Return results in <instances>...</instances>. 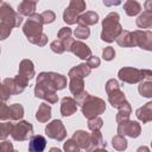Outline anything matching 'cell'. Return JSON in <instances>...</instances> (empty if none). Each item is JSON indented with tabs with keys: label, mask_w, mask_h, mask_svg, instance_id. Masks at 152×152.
<instances>
[{
	"label": "cell",
	"mask_w": 152,
	"mask_h": 152,
	"mask_svg": "<svg viewBox=\"0 0 152 152\" xmlns=\"http://www.w3.org/2000/svg\"><path fill=\"white\" fill-rule=\"evenodd\" d=\"M43 19L38 13L28 15V19L23 26V32L27 37V40L34 45L44 46L48 43V36L43 32Z\"/></svg>",
	"instance_id": "6da1fadb"
},
{
	"label": "cell",
	"mask_w": 152,
	"mask_h": 152,
	"mask_svg": "<svg viewBox=\"0 0 152 152\" xmlns=\"http://www.w3.org/2000/svg\"><path fill=\"white\" fill-rule=\"evenodd\" d=\"M122 27L120 25V17L116 12H110L102 21V32L101 39L107 43L115 40L116 36L121 32Z\"/></svg>",
	"instance_id": "7a4b0ae2"
},
{
	"label": "cell",
	"mask_w": 152,
	"mask_h": 152,
	"mask_svg": "<svg viewBox=\"0 0 152 152\" xmlns=\"http://www.w3.org/2000/svg\"><path fill=\"white\" fill-rule=\"evenodd\" d=\"M119 80L125 82V83H138L145 78H151L152 76V71L148 69H137V68H132V66H125L122 69L119 70L118 72Z\"/></svg>",
	"instance_id": "3957f363"
},
{
	"label": "cell",
	"mask_w": 152,
	"mask_h": 152,
	"mask_svg": "<svg viewBox=\"0 0 152 152\" xmlns=\"http://www.w3.org/2000/svg\"><path fill=\"white\" fill-rule=\"evenodd\" d=\"M81 107H82V113H83L84 118H87V119L97 116L106 110L104 101L100 97H95V96H90V95L81 104Z\"/></svg>",
	"instance_id": "277c9868"
},
{
	"label": "cell",
	"mask_w": 152,
	"mask_h": 152,
	"mask_svg": "<svg viewBox=\"0 0 152 152\" xmlns=\"http://www.w3.org/2000/svg\"><path fill=\"white\" fill-rule=\"evenodd\" d=\"M37 83H43L53 90H61L66 86V78L57 72H40L37 77Z\"/></svg>",
	"instance_id": "5b68a950"
},
{
	"label": "cell",
	"mask_w": 152,
	"mask_h": 152,
	"mask_svg": "<svg viewBox=\"0 0 152 152\" xmlns=\"http://www.w3.org/2000/svg\"><path fill=\"white\" fill-rule=\"evenodd\" d=\"M86 8H87V5L84 0H70L69 6L65 8L63 13V20L69 25L76 24L80 14L83 11H86Z\"/></svg>",
	"instance_id": "8992f818"
},
{
	"label": "cell",
	"mask_w": 152,
	"mask_h": 152,
	"mask_svg": "<svg viewBox=\"0 0 152 152\" xmlns=\"http://www.w3.org/2000/svg\"><path fill=\"white\" fill-rule=\"evenodd\" d=\"M106 91L108 94V101L112 104V107H114V108H119L121 106V103L126 100L124 91H121L118 81L114 78H110L107 81Z\"/></svg>",
	"instance_id": "52a82bcc"
},
{
	"label": "cell",
	"mask_w": 152,
	"mask_h": 152,
	"mask_svg": "<svg viewBox=\"0 0 152 152\" xmlns=\"http://www.w3.org/2000/svg\"><path fill=\"white\" fill-rule=\"evenodd\" d=\"M0 21L10 25L12 28L18 27L23 23V15H20L18 12H14L8 4L4 2L0 6Z\"/></svg>",
	"instance_id": "ba28073f"
},
{
	"label": "cell",
	"mask_w": 152,
	"mask_h": 152,
	"mask_svg": "<svg viewBox=\"0 0 152 152\" xmlns=\"http://www.w3.org/2000/svg\"><path fill=\"white\" fill-rule=\"evenodd\" d=\"M33 134V126L27 121H19L13 124L11 135L17 141H25Z\"/></svg>",
	"instance_id": "9c48e42d"
},
{
	"label": "cell",
	"mask_w": 152,
	"mask_h": 152,
	"mask_svg": "<svg viewBox=\"0 0 152 152\" xmlns=\"http://www.w3.org/2000/svg\"><path fill=\"white\" fill-rule=\"evenodd\" d=\"M132 43L133 46H139L147 51L152 50V32L145 30H137L132 32Z\"/></svg>",
	"instance_id": "30bf717a"
},
{
	"label": "cell",
	"mask_w": 152,
	"mask_h": 152,
	"mask_svg": "<svg viewBox=\"0 0 152 152\" xmlns=\"http://www.w3.org/2000/svg\"><path fill=\"white\" fill-rule=\"evenodd\" d=\"M45 133L49 138L57 141H62L66 137V129L61 120H53L45 127Z\"/></svg>",
	"instance_id": "8fae6325"
},
{
	"label": "cell",
	"mask_w": 152,
	"mask_h": 152,
	"mask_svg": "<svg viewBox=\"0 0 152 152\" xmlns=\"http://www.w3.org/2000/svg\"><path fill=\"white\" fill-rule=\"evenodd\" d=\"M118 134L127 135L131 138H137L141 133V127L137 121H132L129 119L118 122Z\"/></svg>",
	"instance_id": "7c38bea8"
},
{
	"label": "cell",
	"mask_w": 152,
	"mask_h": 152,
	"mask_svg": "<svg viewBox=\"0 0 152 152\" xmlns=\"http://www.w3.org/2000/svg\"><path fill=\"white\" fill-rule=\"evenodd\" d=\"M34 95L38 99H43L48 101V103H56L58 100V96L56 94V90L51 89L50 87L43 84V83H37L34 88Z\"/></svg>",
	"instance_id": "4fadbf2b"
},
{
	"label": "cell",
	"mask_w": 152,
	"mask_h": 152,
	"mask_svg": "<svg viewBox=\"0 0 152 152\" xmlns=\"http://www.w3.org/2000/svg\"><path fill=\"white\" fill-rule=\"evenodd\" d=\"M70 51L81 59H87L89 56H91V50L89 46L81 40H74L70 46Z\"/></svg>",
	"instance_id": "5bb4252c"
},
{
	"label": "cell",
	"mask_w": 152,
	"mask_h": 152,
	"mask_svg": "<svg viewBox=\"0 0 152 152\" xmlns=\"http://www.w3.org/2000/svg\"><path fill=\"white\" fill-rule=\"evenodd\" d=\"M106 147V141L103 140L100 129L93 131V133L90 134V141H89V146L87 151H93V150H102Z\"/></svg>",
	"instance_id": "9a60e30c"
},
{
	"label": "cell",
	"mask_w": 152,
	"mask_h": 152,
	"mask_svg": "<svg viewBox=\"0 0 152 152\" xmlns=\"http://www.w3.org/2000/svg\"><path fill=\"white\" fill-rule=\"evenodd\" d=\"M77 110V103L72 97H64L61 103V113L63 116H70Z\"/></svg>",
	"instance_id": "2e32d148"
},
{
	"label": "cell",
	"mask_w": 152,
	"mask_h": 152,
	"mask_svg": "<svg viewBox=\"0 0 152 152\" xmlns=\"http://www.w3.org/2000/svg\"><path fill=\"white\" fill-rule=\"evenodd\" d=\"M71 139H74V141L77 144V146L81 150H88L89 141H90V134L87 133L86 131H76L72 134Z\"/></svg>",
	"instance_id": "e0dca14e"
},
{
	"label": "cell",
	"mask_w": 152,
	"mask_h": 152,
	"mask_svg": "<svg viewBox=\"0 0 152 152\" xmlns=\"http://www.w3.org/2000/svg\"><path fill=\"white\" fill-rule=\"evenodd\" d=\"M19 75L24 76L26 80H32L34 76V68H33V63L30 59H23L19 64Z\"/></svg>",
	"instance_id": "ac0fdd59"
},
{
	"label": "cell",
	"mask_w": 152,
	"mask_h": 152,
	"mask_svg": "<svg viewBox=\"0 0 152 152\" xmlns=\"http://www.w3.org/2000/svg\"><path fill=\"white\" fill-rule=\"evenodd\" d=\"M46 146V140L43 135H31L30 137V144L28 150L31 152H42Z\"/></svg>",
	"instance_id": "d6986e66"
},
{
	"label": "cell",
	"mask_w": 152,
	"mask_h": 152,
	"mask_svg": "<svg viewBox=\"0 0 152 152\" xmlns=\"http://www.w3.org/2000/svg\"><path fill=\"white\" fill-rule=\"evenodd\" d=\"M137 118L142 121V124H147L152 120V102H147L135 112Z\"/></svg>",
	"instance_id": "ffe728a7"
},
{
	"label": "cell",
	"mask_w": 152,
	"mask_h": 152,
	"mask_svg": "<svg viewBox=\"0 0 152 152\" xmlns=\"http://www.w3.org/2000/svg\"><path fill=\"white\" fill-rule=\"evenodd\" d=\"M71 33L72 31L70 27H62L57 33L58 39L64 44V48L66 51H70V46L74 43V39L71 38Z\"/></svg>",
	"instance_id": "44dd1931"
},
{
	"label": "cell",
	"mask_w": 152,
	"mask_h": 152,
	"mask_svg": "<svg viewBox=\"0 0 152 152\" xmlns=\"http://www.w3.org/2000/svg\"><path fill=\"white\" fill-rule=\"evenodd\" d=\"M90 71H91V69L89 68L88 64L81 63V64L74 66L72 69H70L68 76H69V78H71V77H82V78H84L90 74Z\"/></svg>",
	"instance_id": "7402d4cb"
},
{
	"label": "cell",
	"mask_w": 152,
	"mask_h": 152,
	"mask_svg": "<svg viewBox=\"0 0 152 152\" xmlns=\"http://www.w3.org/2000/svg\"><path fill=\"white\" fill-rule=\"evenodd\" d=\"M99 21V15L97 13L95 12H86L83 14H80L78 19H77V24L78 25H86V26H89V25H95L96 23Z\"/></svg>",
	"instance_id": "603a6c76"
},
{
	"label": "cell",
	"mask_w": 152,
	"mask_h": 152,
	"mask_svg": "<svg viewBox=\"0 0 152 152\" xmlns=\"http://www.w3.org/2000/svg\"><path fill=\"white\" fill-rule=\"evenodd\" d=\"M50 118H51V106L44 102L38 107V110L36 113V119L39 122H48Z\"/></svg>",
	"instance_id": "cb8c5ba5"
},
{
	"label": "cell",
	"mask_w": 152,
	"mask_h": 152,
	"mask_svg": "<svg viewBox=\"0 0 152 152\" xmlns=\"http://www.w3.org/2000/svg\"><path fill=\"white\" fill-rule=\"evenodd\" d=\"M115 42L120 46H124V48H131V46H133V43H132V32H129L127 30H121V32L116 36Z\"/></svg>",
	"instance_id": "d4e9b609"
},
{
	"label": "cell",
	"mask_w": 152,
	"mask_h": 152,
	"mask_svg": "<svg viewBox=\"0 0 152 152\" xmlns=\"http://www.w3.org/2000/svg\"><path fill=\"white\" fill-rule=\"evenodd\" d=\"M137 26L140 28H150L152 26V11H144L137 19Z\"/></svg>",
	"instance_id": "484cf974"
},
{
	"label": "cell",
	"mask_w": 152,
	"mask_h": 152,
	"mask_svg": "<svg viewBox=\"0 0 152 152\" xmlns=\"http://www.w3.org/2000/svg\"><path fill=\"white\" fill-rule=\"evenodd\" d=\"M18 13H19L20 15H26V17H28V15L36 13V2L24 0V1L20 2L19 6H18Z\"/></svg>",
	"instance_id": "4316f807"
},
{
	"label": "cell",
	"mask_w": 152,
	"mask_h": 152,
	"mask_svg": "<svg viewBox=\"0 0 152 152\" xmlns=\"http://www.w3.org/2000/svg\"><path fill=\"white\" fill-rule=\"evenodd\" d=\"M124 10L127 15L134 17L141 11V5L137 0H126V2L124 4Z\"/></svg>",
	"instance_id": "83f0119b"
},
{
	"label": "cell",
	"mask_w": 152,
	"mask_h": 152,
	"mask_svg": "<svg viewBox=\"0 0 152 152\" xmlns=\"http://www.w3.org/2000/svg\"><path fill=\"white\" fill-rule=\"evenodd\" d=\"M118 109H119V112L116 114V122H121V121L129 119V114L132 113V108H131V104L126 100L121 103V106Z\"/></svg>",
	"instance_id": "f1b7e54d"
},
{
	"label": "cell",
	"mask_w": 152,
	"mask_h": 152,
	"mask_svg": "<svg viewBox=\"0 0 152 152\" xmlns=\"http://www.w3.org/2000/svg\"><path fill=\"white\" fill-rule=\"evenodd\" d=\"M69 89L74 96L77 95L78 93H81L82 90H84L83 78L82 77H71L70 83H69Z\"/></svg>",
	"instance_id": "f546056e"
},
{
	"label": "cell",
	"mask_w": 152,
	"mask_h": 152,
	"mask_svg": "<svg viewBox=\"0 0 152 152\" xmlns=\"http://www.w3.org/2000/svg\"><path fill=\"white\" fill-rule=\"evenodd\" d=\"M138 90H139L141 96L152 97V81H151V78H145V80L140 81Z\"/></svg>",
	"instance_id": "4dcf8cb0"
},
{
	"label": "cell",
	"mask_w": 152,
	"mask_h": 152,
	"mask_svg": "<svg viewBox=\"0 0 152 152\" xmlns=\"http://www.w3.org/2000/svg\"><path fill=\"white\" fill-rule=\"evenodd\" d=\"M24 116V107L20 103H14L10 106V120L18 121Z\"/></svg>",
	"instance_id": "1f68e13d"
},
{
	"label": "cell",
	"mask_w": 152,
	"mask_h": 152,
	"mask_svg": "<svg viewBox=\"0 0 152 152\" xmlns=\"http://www.w3.org/2000/svg\"><path fill=\"white\" fill-rule=\"evenodd\" d=\"M112 145H113V147H114L115 150H118V151H124V150L127 148V140L125 139L124 135L118 134V135H115V137L113 138Z\"/></svg>",
	"instance_id": "d6a6232c"
},
{
	"label": "cell",
	"mask_w": 152,
	"mask_h": 152,
	"mask_svg": "<svg viewBox=\"0 0 152 152\" xmlns=\"http://www.w3.org/2000/svg\"><path fill=\"white\" fill-rule=\"evenodd\" d=\"M74 34L78 39H87L90 36V30L86 25H78L77 28L74 31Z\"/></svg>",
	"instance_id": "836d02e7"
},
{
	"label": "cell",
	"mask_w": 152,
	"mask_h": 152,
	"mask_svg": "<svg viewBox=\"0 0 152 152\" xmlns=\"http://www.w3.org/2000/svg\"><path fill=\"white\" fill-rule=\"evenodd\" d=\"M12 126H13V124H12L11 121L1 122V124H0V140H5V139L11 134Z\"/></svg>",
	"instance_id": "e575fe53"
},
{
	"label": "cell",
	"mask_w": 152,
	"mask_h": 152,
	"mask_svg": "<svg viewBox=\"0 0 152 152\" xmlns=\"http://www.w3.org/2000/svg\"><path fill=\"white\" fill-rule=\"evenodd\" d=\"M102 126H103V121H102V119H101L99 115H97V116H94V118L88 119V128H89L90 131L100 129Z\"/></svg>",
	"instance_id": "d590c367"
},
{
	"label": "cell",
	"mask_w": 152,
	"mask_h": 152,
	"mask_svg": "<svg viewBox=\"0 0 152 152\" xmlns=\"http://www.w3.org/2000/svg\"><path fill=\"white\" fill-rule=\"evenodd\" d=\"M0 120H10V106H7L5 101H0Z\"/></svg>",
	"instance_id": "8d00e7d4"
},
{
	"label": "cell",
	"mask_w": 152,
	"mask_h": 152,
	"mask_svg": "<svg viewBox=\"0 0 152 152\" xmlns=\"http://www.w3.org/2000/svg\"><path fill=\"white\" fill-rule=\"evenodd\" d=\"M50 48H51V50H52L55 53H58V55H61V53H63V52L65 51L64 44H63V43H62L59 39L53 40V42L50 44Z\"/></svg>",
	"instance_id": "74e56055"
},
{
	"label": "cell",
	"mask_w": 152,
	"mask_h": 152,
	"mask_svg": "<svg viewBox=\"0 0 152 152\" xmlns=\"http://www.w3.org/2000/svg\"><path fill=\"white\" fill-rule=\"evenodd\" d=\"M11 31H12V27L10 25L0 21V40L6 39L11 34Z\"/></svg>",
	"instance_id": "f35d334b"
},
{
	"label": "cell",
	"mask_w": 152,
	"mask_h": 152,
	"mask_svg": "<svg viewBox=\"0 0 152 152\" xmlns=\"http://www.w3.org/2000/svg\"><path fill=\"white\" fill-rule=\"evenodd\" d=\"M40 15H42V19H43V23L44 24H50V23H52L55 19H56V15H55V13L52 12V11H44L43 13H40Z\"/></svg>",
	"instance_id": "ab89813d"
},
{
	"label": "cell",
	"mask_w": 152,
	"mask_h": 152,
	"mask_svg": "<svg viewBox=\"0 0 152 152\" xmlns=\"http://www.w3.org/2000/svg\"><path fill=\"white\" fill-rule=\"evenodd\" d=\"M63 148H64V151H66V152H74V151H80V150H81V148L77 146V144L74 141V139L66 140V142H64Z\"/></svg>",
	"instance_id": "60d3db41"
},
{
	"label": "cell",
	"mask_w": 152,
	"mask_h": 152,
	"mask_svg": "<svg viewBox=\"0 0 152 152\" xmlns=\"http://www.w3.org/2000/svg\"><path fill=\"white\" fill-rule=\"evenodd\" d=\"M102 57L104 61H112L115 57V51L112 46H107L104 48V50L102 51Z\"/></svg>",
	"instance_id": "b9f144b4"
},
{
	"label": "cell",
	"mask_w": 152,
	"mask_h": 152,
	"mask_svg": "<svg viewBox=\"0 0 152 152\" xmlns=\"http://www.w3.org/2000/svg\"><path fill=\"white\" fill-rule=\"evenodd\" d=\"M100 63H101V61H100V58L96 57V56H89V57L87 58V64L89 65L90 69L97 68V66L100 65Z\"/></svg>",
	"instance_id": "7bdbcfd3"
},
{
	"label": "cell",
	"mask_w": 152,
	"mask_h": 152,
	"mask_svg": "<svg viewBox=\"0 0 152 152\" xmlns=\"http://www.w3.org/2000/svg\"><path fill=\"white\" fill-rule=\"evenodd\" d=\"M88 96H89V94L86 90H82L81 93H78L77 95H75V101H76L77 104H82L88 99Z\"/></svg>",
	"instance_id": "ee69618b"
},
{
	"label": "cell",
	"mask_w": 152,
	"mask_h": 152,
	"mask_svg": "<svg viewBox=\"0 0 152 152\" xmlns=\"http://www.w3.org/2000/svg\"><path fill=\"white\" fill-rule=\"evenodd\" d=\"M11 97V94L5 89L4 84L0 82V101H7Z\"/></svg>",
	"instance_id": "f6af8a7d"
},
{
	"label": "cell",
	"mask_w": 152,
	"mask_h": 152,
	"mask_svg": "<svg viewBox=\"0 0 152 152\" xmlns=\"http://www.w3.org/2000/svg\"><path fill=\"white\" fill-rule=\"evenodd\" d=\"M13 150V145L10 142V141H2L0 144V151L1 152H6V151H12Z\"/></svg>",
	"instance_id": "bcb514c9"
},
{
	"label": "cell",
	"mask_w": 152,
	"mask_h": 152,
	"mask_svg": "<svg viewBox=\"0 0 152 152\" xmlns=\"http://www.w3.org/2000/svg\"><path fill=\"white\" fill-rule=\"evenodd\" d=\"M120 2H121V0H103V4H104V6H118V5H120Z\"/></svg>",
	"instance_id": "7dc6e473"
},
{
	"label": "cell",
	"mask_w": 152,
	"mask_h": 152,
	"mask_svg": "<svg viewBox=\"0 0 152 152\" xmlns=\"http://www.w3.org/2000/svg\"><path fill=\"white\" fill-rule=\"evenodd\" d=\"M151 2H152V0H146V4H145V10L146 11H152Z\"/></svg>",
	"instance_id": "c3c4849f"
},
{
	"label": "cell",
	"mask_w": 152,
	"mask_h": 152,
	"mask_svg": "<svg viewBox=\"0 0 152 152\" xmlns=\"http://www.w3.org/2000/svg\"><path fill=\"white\" fill-rule=\"evenodd\" d=\"M27 1H32V2H36V4H37L39 0H27Z\"/></svg>",
	"instance_id": "681fc988"
},
{
	"label": "cell",
	"mask_w": 152,
	"mask_h": 152,
	"mask_svg": "<svg viewBox=\"0 0 152 152\" xmlns=\"http://www.w3.org/2000/svg\"><path fill=\"white\" fill-rule=\"evenodd\" d=\"M1 1H2V0H0V4H1Z\"/></svg>",
	"instance_id": "f907efd6"
}]
</instances>
